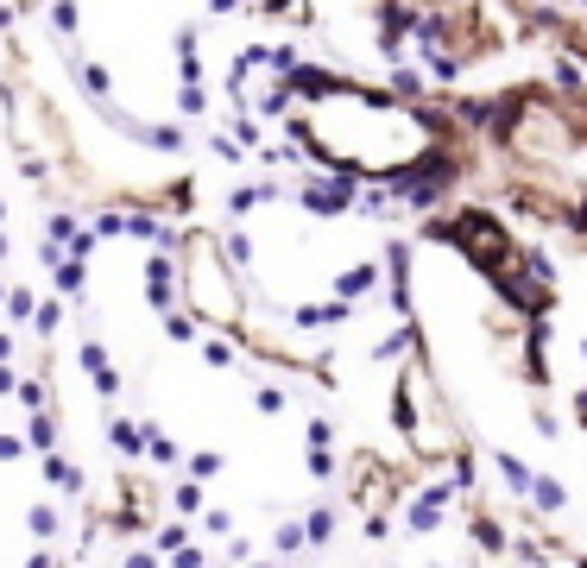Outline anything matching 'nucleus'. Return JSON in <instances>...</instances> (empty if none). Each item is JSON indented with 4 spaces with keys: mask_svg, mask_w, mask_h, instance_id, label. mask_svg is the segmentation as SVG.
<instances>
[{
    "mask_svg": "<svg viewBox=\"0 0 587 568\" xmlns=\"http://www.w3.org/2000/svg\"><path fill=\"white\" fill-rule=\"evenodd\" d=\"M177 297H184L190 322H209V329H240V310H247V291L234 284L228 259L209 234H190L184 253H177Z\"/></svg>",
    "mask_w": 587,
    "mask_h": 568,
    "instance_id": "obj_1",
    "label": "nucleus"
},
{
    "mask_svg": "<svg viewBox=\"0 0 587 568\" xmlns=\"http://www.w3.org/2000/svg\"><path fill=\"white\" fill-rule=\"evenodd\" d=\"M13 385H19V379H13V367H0V398H13Z\"/></svg>",
    "mask_w": 587,
    "mask_h": 568,
    "instance_id": "obj_2",
    "label": "nucleus"
},
{
    "mask_svg": "<svg viewBox=\"0 0 587 568\" xmlns=\"http://www.w3.org/2000/svg\"><path fill=\"white\" fill-rule=\"evenodd\" d=\"M7 360H13V335L0 329V367H7Z\"/></svg>",
    "mask_w": 587,
    "mask_h": 568,
    "instance_id": "obj_3",
    "label": "nucleus"
},
{
    "mask_svg": "<svg viewBox=\"0 0 587 568\" xmlns=\"http://www.w3.org/2000/svg\"><path fill=\"white\" fill-rule=\"evenodd\" d=\"M259 568H272V562H259Z\"/></svg>",
    "mask_w": 587,
    "mask_h": 568,
    "instance_id": "obj_4",
    "label": "nucleus"
}]
</instances>
